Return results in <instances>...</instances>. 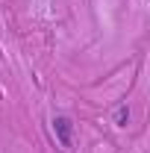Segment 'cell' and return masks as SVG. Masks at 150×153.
I'll list each match as a JSON object with an SVG mask.
<instances>
[{
    "label": "cell",
    "instance_id": "obj_1",
    "mask_svg": "<svg viewBox=\"0 0 150 153\" xmlns=\"http://www.w3.org/2000/svg\"><path fill=\"white\" fill-rule=\"evenodd\" d=\"M53 133H56L62 147H71V135H74V121L68 115H56L53 118Z\"/></svg>",
    "mask_w": 150,
    "mask_h": 153
},
{
    "label": "cell",
    "instance_id": "obj_2",
    "mask_svg": "<svg viewBox=\"0 0 150 153\" xmlns=\"http://www.w3.org/2000/svg\"><path fill=\"white\" fill-rule=\"evenodd\" d=\"M127 121H130V109H127V106H118V112H115V124H118V127H127Z\"/></svg>",
    "mask_w": 150,
    "mask_h": 153
}]
</instances>
